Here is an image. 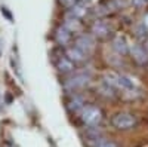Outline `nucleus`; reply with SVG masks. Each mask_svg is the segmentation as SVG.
I'll list each match as a JSON object with an SVG mask.
<instances>
[{"mask_svg":"<svg viewBox=\"0 0 148 147\" xmlns=\"http://www.w3.org/2000/svg\"><path fill=\"white\" fill-rule=\"evenodd\" d=\"M84 137H86V140L93 143L95 146H98V144L102 141V134H101V131L98 129V128H88V131H86V134H84Z\"/></svg>","mask_w":148,"mask_h":147,"instance_id":"15","label":"nucleus"},{"mask_svg":"<svg viewBox=\"0 0 148 147\" xmlns=\"http://www.w3.org/2000/svg\"><path fill=\"white\" fill-rule=\"evenodd\" d=\"M92 80V73L89 71H79L74 73L71 77H68L64 83V89L67 92H76L79 89H83L84 86H88Z\"/></svg>","mask_w":148,"mask_h":147,"instance_id":"1","label":"nucleus"},{"mask_svg":"<svg viewBox=\"0 0 148 147\" xmlns=\"http://www.w3.org/2000/svg\"><path fill=\"white\" fill-rule=\"evenodd\" d=\"M126 6V2L125 0H108L105 3H101L95 9V14L99 15V17H104V15H110L111 12H116L121 8Z\"/></svg>","mask_w":148,"mask_h":147,"instance_id":"5","label":"nucleus"},{"mask_svg":"<svg viewBox=\"0 0 148 147\" xmlns=\"http://www.w3.org/2000/svg\"><path fill=\"white\" fill-rule=\"evenodd\" d=\"M142 22H144V24H145V26L148 27V14H147V15L144 17V19H142Z\"/></svg>","mask_w":148,"mask_h":147,"instance_id":"23","label":"nucleus"},{"mask_svg":"<svg viewBox=\"0 0 148 147\" xmlns=\"http://www.w3.org/2000/svg\"><path fill=\"white\" fill-rule=\"evenodd\" d=\"M113 49L119 54V55H126L129 52V49L130 46L127 45L126 39L125 37H121V36H117V37L113 39Z\"/></svg>","mask_w":148,"mask_h":147,"instance_id":"12","label":"nucleus"},{"mask_svg":"<svg viewBox=\"0 0 148 147\" xmlns=\"http://www.w3.org/2000/svg\"><path fill=\"white\" fill-rule=\"evenodd\" d=\"M86 107V100L83 95H73L70 100L67 101V108L70 113H82V110Z\"/></svg>","mask_w":148,"mask_h":147,"instance_id":"11","label":"nucleus"},{"mask_svg":"<svg viewBox=\"0 0 148 147\" xmlns=\"http://www.w3.org/2000/svg\"><path fill=\"white\" fill-rule=\"evenodd\" d=\"M111 125H113L116 129H120V131H129L136 125V117H135L133 115H130V113L121 112V113H117V115L113 116Z\"/></svg>","mask_w":148,"mask_h":147,"instance_id":"3","label":"nucleus"},{"mask_svg":"<svg viewBox=\"0 0 148 147\" xmlns=\"http://www.w3.org/2000/svg\"><path fill=\"white\" fill-rule=\"evenodd\" d=\"M2 49H3V40L0 39V55H2Z\"/></svg>","mask_w":148,"mask_h":147,"instance_id":"25","label":"nucleus"},{"mask_svg":"<svg viewBox=\"0 0 148 147\" xmlns=\"http://www.w3.org/2000/svg\"><path fill=\"white\" fill-rule=\"evenodd\" d=\"M52 61H53V66L55 68L62 73V75H68L74 70V63L65 55V52L62 54L61 51H53L52 52Z\"/></svg>","mask_w":148,"mask_h":147,"instance_id":"4","label":"nucleus"},{"mask_svg":"<svg viewBox=\"0 0 148 147\" xmlns=\"http://www.w3.org/2000/svg\"><path fill=\"white\" fill-rule=\"evenodd\" d=\"M96 147H119V146L114 141H111V140H102Z\"/></svg>","mask_w":148,"mask_h":147,"instance_id":"20","label":"nucleus"},{"mask_svg":"<svg viewBox=\"0 0 148 147\" xmlns=\"http://www.w3.org/2000/svg\"><path fill=\"white\" fill-rule=\"evenodd\" d=\"M10 64H12V68H14V71L18 75V77L24 82V76H22L21 63H19V57H18V51H16V48H14V51H12V55H10Z\"/></svg>","mask_w":148,"mask_h":147,"instance_id":"16","label":"nucleus"},{"mask_svg":"<svg viewBox=\"0 0 148 147\" xmlns=\"http://www.w3.org/2000/svg\"><path fill=\"white\" fill-rule=\"evenodd\" d=\"M86 2H92V0H86Z\"/></svg>","mask_w":148,"mask_h":147,"instance_id":"26","label":"nucleus"},{"mask_svg":"<svg viewBox=\"0 0 148 147\" xmlns=\"http://www.w3.org/2000/svg\"><path fill=\"white\" fill-rule=\"evenodd\" d=\"M135 34H136V37L141 39L142 42L148 39V27L145 26L142 21L139 24H136V27H135Z\"/></svg>","mask_w":148,"mask_h":147,"instance_id":"18","label":"nucleus"},{"mask_svg":"<svg viewBox=\"0 0 148 147\" xmlns=\"http://www.w3.org/2000/svg\"><path fill=\"white\" fill-rule=\"evenodd\" d=\"M55 40L59 46H65L68 48L70 45H73V33L65 27V26H59L55 30Z\"/></svg>","mask_w":148,"mask_h":147,"instance_id":"8","label":"nucleus"},{"mask_svg":"<svg viewBox=\"0 0 148 147\" xmlns=\"http://www.w3.org/2000/svg\"><path fill=\"white\" fill-rule=\"evenodd\" d=\"M0 9H2V14L9 19V21H12V15H10V12L8 10V8H5V6H2V8H0Z\"/></svg>","mask_w":148,"mask_h":147,"instance_id":"22","label":"nucleus"},{"mask_svg":"<svg viewBox=\"0 0 148 147\" xmlns=\"http://www.w3.org/2000/svg\"><path fill=\"white\" fill-rule=\"evenodd\" d=\"M142 46L147 49V52H148V39H147V40H144V45H142Z\"/></svg>","mask_w":148,"mask_h":147,"instance_id":"24","label":"nucleus"},{"mask_svg":"<svg viewBox=\"0 0 148 147\" xmlns=\"http://www.w3.org/2000/svg\"><path fill=\"white\" fill-rule=\"evenodd\" d=\"M74 45H76L79 49H82V51L84 54H90L93 49H95V40L90 34H80L76 37V40H74Z\"/></svg>","mask_w":148,"mask_h":147,"instance_id":"9","label":"nucleus"},{"mask_svg":"<svg viewBox=\"0 0 148 147\" xmlns=\"http://www.w3.org/2000/svg\"><path fill=\"white\" fill-rule=\"evenodd\" d=\"M58 2H59L61 6H64L65 9H71V8H74L79 3V0H58Z\"/></svg>","mask_w":148,"mask_h":147,"instance_id":"19","label":"nucleus"},{"mask_svg":"<svg viewBox=\"0 0 148 147\" xmlns=\"http://www.w3.org/2000/svg\"><path fill=\"white\" fill-rule=\"evenodd\" d=\"M68 14H71L74 18H77V19H82L83 17L88 15V8H86L83 3H77L74 8L68 9Z\"/></svg>","mask_w":148,"mask_h":147,"instance_id":"17","label":"nucleus"},{"mask_svg":"<svg viewBox=\"0 0 148 147\" xmlns=\"http://www.w3.org/2000/svg\"><path fill=\"white\" fill-rule=\"evenodd\" d=\"M64 26L71 31V33H79V31H82V22H80V19H77V18H74L71 14H65V22H64Z\"/></svg>","mask_w":148,"mask_h":147,"instance_id":"13","label":"nucleus"},{"mask_svg":"<svg viewBox=\"0 0 148 147\" xmlns=\"http://www.w3.org/2000/svg\"><path fill=\"white\" fill-rule=\"evenodd\" d=\"M80 119L86 126L96 128L104 119L102 110L99 107H96V106H86L80 113Z\"/></svg>","mask_w":148,"mask_h":147,"instance_id":"2","label":"nucleus"},{"mask_svg":"<svg viewBox=\"0 0 148 147\" xmlns=\"http://www.w3.org/2000/svg\"><path fill=\"white\" fill-rule=\"evenodd\" d=\"M130 3H132L135 8H144V6L148 3V0H130Z\"/></svg>","mask_w":148,"mask_h":147,"instance_id":"21","label":"nucleus"},{"mask_svg":"<svg viewBox=\"0 0 148 147\" xmlns=\"http://www.w3.org/2000/svg\"><path fill=\"white\" fill-rule=\"evenodd\" d=\"M98 91H99L101 95L107 97V98H116L117 97V89L113 88L110 83H107L105 80H102L99 85H98Z\"/></svg>","mask_w":148,"mask_h":147,"instance_id":"14","label":"nucleus"},{"mask_svg":"<svg viewBox=\"0 0 148 147\" xmlns=\"http://www.w3.org/2000/svg\"><path fill=\"white\" fill-rule=\"evenodd\" d=\"M129 52L133 58V61L139 66H148V52L147 49L139 45V43H135V45H130V49Z\"/></svg>","mask_w":148,"mask_h":147,"instance_id":"7","label":"nucleus"},{"mask_svg":"<svg viewBox=\"0 0 148 147\" xmlns=\"http://www.w3.org/2000/svg\"><path fill=\"white\" fill-rule=\"evenodd\" d=\"M93 37H98V39H107L111 36L113 33V28L108 22L102 21V19H96L93 24H92V28H90Z\"/></svg>","mask_w":148,"mask_h":147,"instance_id":"6","label":"nucleus"},{"mask_svg":"<svg viewBox=\"0 0 148 147\" xmlns=\"http://www.w3.org/2000/svg\"><path fill=\"white\" fill-rule=\"evenodd\" d=\"M65 55L73 61L74 64L76 63H84L86 59H88V54H84L82 49H79L76 45H70L67 49H65Z\"/></svg>","mask_w":148,"mask_h":147,"instance_id":"10","label":"nucleus"}]
</instances>
